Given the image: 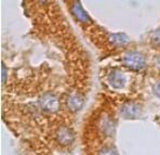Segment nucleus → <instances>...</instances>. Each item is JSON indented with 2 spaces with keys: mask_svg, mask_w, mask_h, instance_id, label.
<instances>
[{
  "mask_svg": "<svg viewBox=\"0 0 160 155\" xmlns=\"http://www.w3.org/2000/svg\"><path fill=\"white\" fill-rule=\"evenodd\" d=\"M83 103H84L83 98L79 93H72V95L68 96L66 100V105L68 110H70L72 112H78L82 107Z\"/></svg>",
  "mask_w": 160,
  "mask_h": 155,
  "instance_id": "7",
  "label": "nucleus"
},
{
  "mask_svg": "<svg viewBox=\"0 0 160 155\" xmlns=\"http://www.w3.org/2000/svg\"><path fill=\"white\" fill-rule=\"evenodd\" d=\"M152 92H154V95L156 96L157 98L160 99V81L159 83H156L152 86Z\"/></svg>",
  "mask_w": 160,
  "mask_h": 155,
  "instance_id": "12",
  "label": "nucleus"
},
{
  "mask_svg": "<svg viewBox=\"0 0 160 155\" xmlns=\"http://www.w3.org/2000/svg\"><path fill=\"white\" fill-rule=\"evenodd\" d=\"M98 131L102 133L104 137H112L115 131V121L108 115H103L98 118Z\"/></svg>",
  "mask_w": 160,
  "mask_h": 155,
  "instance_id": "3",
  "label": "nucleus"
},
{
  "mask_svg": "<svg viewBox=\"0 0 160 155\" xmlns=\"http://www.w3.org/2000/svg\"><path fill=\"white\" fill-rule=\"evenodd\" d=\"M141 114V107L136 103H124L120 109V115L123 118L134 119L138 118Z\"/></svg>",
  "mask_w": 160,
  "mask_h": 155,
  "instance_id": "5",
  "label": "nucleus"
},
{
  "mask_svg": "<svg viewBox=\"0 0 160 155\" xmlns=\"http://www.w3.org/2000/svg\"><path fill=\"white\" fill-rule=\"evenodd\" d=\"M39 104L41 106V109L47 113H54L58 110L60 106V103H58V98L54 95L48 93V95H44L40 98Z\"/></svg>",
  "mask_w": 160,
  "mask_h": 155,
  "instance_id": "4",
  "label": "nucleus"
},
{
  "mask_svg": "<svg viewBox=\"0 0 160 155\" xmlns=\"http://www.w3.org/2000/svg\"><path fill=\"white\" fill-rule=\"evenodd\" d=\"M109 41L116 46H124L128 42V37L121 33H114L109 35Z\"/></svg>",
  "mask_w": 160,
  "mask_h": 155,
  "instance_id": "8",
  "label": "nucleus"
},
{
  "mask_svg": "<svg viewBox=\"0 0 160 155\" xmlns=\"http://www.w3.org/2000/svg\"><path fill=\"white\" fill-rule=\"evenodd\" d=\"M55 140L58 141V144L63 145V147H67L70 145L72 142L74 141V132L72 130L67 126H60L55 130Z\"/></svg>",
  "mask_w": 160,
  "mask_h": 155,
  "instance_id": "2",
  "label": "nucleus"
},
{
  "mask_svg": "<svg viewBox=\"0 0 160 155\" xmlns=\"http://www.w3.org/2000/svg\"><path fill=\"white\" fill-rule=\"evenodd\" d=\"M124 65L131 70H143L146 64L144 55L141 52L136 51H131V52L126 53L122 59Z\"/></svg>",
  "mask_w": 160,
  "mask_h": 155,
  "instance_id": "1",
  "label": "nucleus"
},
{
  "mask_svg": "<svg viewBox=\"0 0 160 155\" xmlns=\"http://www.w3.org/2000/svg\"><path fill=\"white\" fill-rule=\"evenodd\" d=\"M72 13H74V15L76 16L79 21H83V22H86V21L88 20V14L84 12V10L80 7L79 3L72 4Z\"/></svg>",
  "mask_w": 160,
  "mask_h": 155,
  "instance_id": "9",
  "label": "nucleus"
},
{
  "mask_svg": "<svg viewBox=\"0 0 160 155\" xmlns=\"http://www.w3.org/2000/svg\"><path fill=\"white\" fill-rule=\"evenodd\" d=\"M152 42L156 46L160 47V28L152 35Z\"/></svg>",
  "mask_w": 160,
  "mask_h": 155,
  "instance_id": "11",
  "label": "nucleus"
},
{
  "mask_svg": "<svg viewBox=\"0 0 160 155\" xmlns=\"http://www.w3.org/2000/svg\"><path fill=\"white\" fill-rule=\"evenodd\" d=\"M98 155H119L116 149L112 147H105L98 151Z\"/></svg>",
  "mask_w": 160,
  "mask_h": 155,
  "instance_id": "10",
  "label": "nucleus"
},
{
  "mask_svg": "<svg viewBox=\"0 0 160 155\" xmlns=\"http://www.w3.org/2000/svg\"><path fill=\"white\" fill-rule=\"evenodd\" d=\"M107 81L112 88L115 89H121L126 86L127 78L124 76L123 73L119 72V70H114L107 77Z\"/></svg>",
  "mask_w": 160,
  "mask_h": 155,
  "instance_id": "6",
  "label": "nucleus"
},
{
  "mask_svg": "<svg viewBox=\"0 0 160 155\" xmlns=\"http://www.w3.org/2000/svg\"><path fill=\"white\" fill-rule=\"evenodd\" d=\"M156 66H157V69L160 70V55L157 56V59H156Z\"/></svg>",
  "mask_w": 160,
  "mask_h": 155,
  "instance_id": "13",
  "label": "nucleus"
}]
</instances>
